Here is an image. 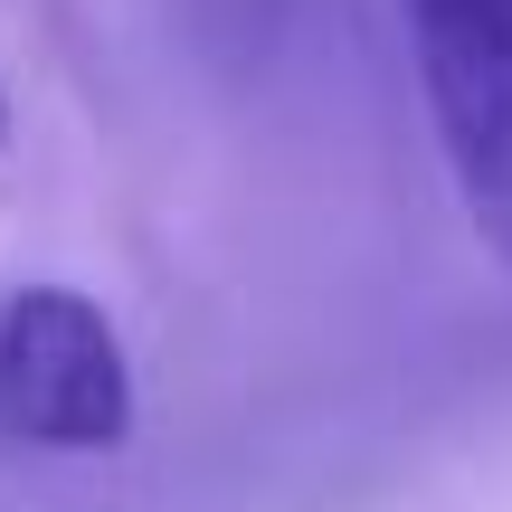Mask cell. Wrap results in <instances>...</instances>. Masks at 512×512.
<instances>
[{
	"label": "cell",
	"mask_w": 512,
	"mask_h": 512,
	"mask_svg": "<svg viewBox=\"0 0 512 512\" xmlns=\"http://www.w3.org/2000/svg\"><path fill=\"white\" fill-rule=\"evenodd\" d=\"M143 427V380L86 285H10L0 294V437L38 456H124Z\"/></svg>",
	"instance_id": "1"
},
{
	"label": "cell",
	"mask_w": 512,
	"mask_h": 512,
	"mask_svg": "<svg viewBox=\"0 0 512 512\" xmlns=\"http://www.w3.org/2000/svg\"><path fill=\"white\" fill-rule=\"evenodd\" d=\"M408 57H418L427 133H437V162L456 181L465 228L512 275V10L456 38H418Z\"/></svg>",
	"instance_id": "2"
},
{
	"label": "cell",
	"mask_w": 512,
	"mask_h": 512,
	"mask_svg": "<svg viewBox=\"0 0 512 512\" xmlns=\"http://www.w3.org/2000/svg\"><path fill=\"white\" fill-rule=\"evenodd\" d=\"M512 0H399V19H408V48L418 38H456V29H484V19H503Z\"/></svg>",
	"instance_id": "3"
},
{
	"label": "cell",
	"mask_w": 512,
	"mask_h": 512,
	"mask_svg": "<svg viewBox=\"0 0 512 512\" xmlns=\"http://www.w3.org/2000/svg\"><path fill=\"white\" fill-rule=\"evenodd\" d=\"M0 152H10V86H0Z\"/></svg>",
	"instance_id": "4"
}]
</instances>
